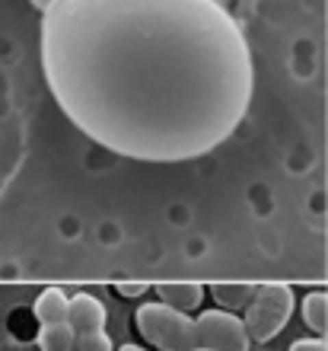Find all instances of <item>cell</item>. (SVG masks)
I'll return each instance as SVG.
<instances>
[{
	"label": "cell",
	"instance_id": "cell-1",
	"mask_svg": "<svg viewBox=\"0 0 328 351\" xmlns=\"http://www.w3.org/2000/svg\"><path fill=\"white\" fill-rule=\"evenodd\" d=\"M42 71L73 128L140 163L217 150L255 90L252 48L217 0H55Z\"/></svg>",
	"mask_w": 328,
	"mask_h": 351
},
{
	"label": "cell",
	"instance_id": "cell-2",
	"mask_svg": "<svg viewBox=\"0 0 328 351\" xmlns=\"http://www.w3.org/2000/svg\"><path fill=\"white\" fill-rule=\"evenodd\" d=\"M134 326L147 345L160 351H194L198 348V323L182 310L166 306L163 300L140 304L134 313Z\"/></svg>",
	"mask_w": 328,
	"mask_h": 351
},
{
	"label": "cell",
	"instance_id": "cell-3",
	"mask_svg": "<svg viewBox=\"0 0 328 351\" xmlns=\"http://www.w3.org/2000/svg\"><path fill=\"white\" fill-rule=\"evenodd\" d=\"M290 313H293V291L287 285H281V281H268V285H258L242 319L249 326L252 342L264 345L290 323Z\"/></svg>",
	"mask_w": 328,
	"mask_h": 351
},
{
	"label": "cell",
	"instance_id": "cell-4",
	"mask_svg": "<svg viewBox=\"0 0 328 351\" xmlns=\"http://www.w3.org/2000/svg\"><path fill=\"white\" fill-rule=\"evenodd\" d=\"M198 323V348L207 351H249V326L239 313L229 310H204L194 316Z\"/></svg>",
	"mask_w": 328,
	"mask_h": 351
},
{
	"label": "cell",
	"instance_id": "cell-5",
	"mask_svg": "<svg viewBox=\"0 0 328 351\" xmlns=\"http://www.w3.org/2000/svg\"><path fill=\"white\" fill-rule=\"evenodd\" d=\"M105 323H109V313H105L99 297H90V294L71 297V326L77 335L105 332Z\"/></svg>",
	"mask_w": 328,
	"mask_h": 351
},
{
	"label": "cell",
	"instance_id": "cell-6",
	"mask_svg": "<svg viewBox=\"0 0 328 351\" xmlns=\"http://www.w3.org/2000/svg\"><path fill=\"white\" fill-rule=\"evenodd\" d=\"M153 291H156V297H160L166 306L182 310V313L198 310L201 300H204V294H207V287L194 285V281H163V285H156Z\"/></svg>",
	"mask_w": 328,
	"mask_h": 351
},
{
	"label": "cell",
	"instance_id": "cell-7",
	"mask_svg": "<svg viewBox=\"0 0 328 351\" xmlns=\"http://www.w3.org/2000/svg\"><path fill=\"white\" fill-rule=\"evenodd\" d=\"M38 326H58V323H71V297L61 287H45L32 304Z\"/></svg>",
	"mask_w": 328,
	"mask_h": 351
},
{
	"label": "cell",
	"instance_id": "cell-8",
	"mask_svg": "<svg viewBox=\"0 0 328 351\" xmlns=\"http://www.w3.org/2000/svg\"><path fill=\"white\" fill-rule=\"evenodd\" d=\"M207 291H210V297L217 300L220 310L239 313V310H249V304H252L258 285H223V281H217V285H210Z\"/></svg>",
	"mask_w": 328,
	"mask_h": 351
},
{
	"label": "cell",
	"instance_id": "cell-9",
	"mask_svg": "<svg viewBox=\"0 0 328 351\" xmlns=\"http://www.w3.org/2000/svg\"><path fill=\"white\" fill-rule=\"evenodd\" d=\"M36 345L42 351H77V332H73L71 323L38 326Z\"/></svg>",
	"mask_w": 328,
	"mask_h": 351
},
{
	"label": "cell",
	"instance_id": "cell-10",
	"mask_svg": "<svg viewBox=\"0 0 328 351\" xmlns=\"http://www.w3.org/2000/svg\"><path fill=\"white\" fill-rule=\"evenodd\" d=\"M303 319L316 335L328 339V294L322 291H312L306 300H303Z\"/></svg>",
	"mask_w": 328,
	"mask_h": 351
},
{
	"label": "cell",
	"instance_id": "cell-11",
	"mask_svg": "<svg viewBox=\"0 0 328 351\" xmlns=\"http://www.w3.org/2000/svg\"><path fill=\"white\" fill-rule=\"evenodd\" d=\"M77 351H115L109 332H90V335H77Z\"/></svg>",
	"mask_w": 328,
	"mask_h": 351
},
{
	"label": "cell",
	"instance_id": "cell-12",
	"mask_svg": "<svg viewBox=\"0 0 328 351\" xmlns=\"http://www.w3.org/2000/svg\"><path fill=\"white\" fill-rule=\"evenodd\" d=\"M115 291H118L121 297H128V300H134V297H144L147 291H150V285H144V281H134V285H128V281H121V285H115Z\"/></svg>",
	"mask_w": 328,
	"mask_h": 351
},
{
	"label": "cell",
	"instance_id": "cell-13",
	"mask_svg": "<svg viewBox=\"0 0 328 351\" xmlns=\"http://www.w3.org/2000/svg\"><path fill=\"white\" fill-rule=\"evenodd\" d=\"M290 351H328V339H297L290 345Z\"/></svg>",
	"mask_w": 328,
	"mask_h": 351
},
{
	"label": "cell",
	"instance_id": "cell-14",
	"mask_svg": "<svg viewBox=\"0 0 328 351\" xmlns=\"http://www.w3.org/2000/svg\"><path fill=\"white\" fill-rule=\"evenodd\" d=\"M29 3H32V7H36V10H42V13H45V10L51 7V3H55V0H29Z\"/></svg>",
	"mask_w": 328,
	"mask_h": 351
},
{
	"label": "cell",
	"instance_id": "cell-15",
	"mask_svg": "<svg viewBox=\"0 0 328 351\" xmlns=\"http://www.w3.org/2000/svg\"><path fill=\"white\" fill-rule=\"evenodd\" d=\"M118 351H147V348H140V345H121Z\"/></svg>",
	"mask_w": 328,
	"mask_h": 351
},
{
	"label": "cell",
	"instance_id": "cell-16",
	"mask_svg": "<svg viewBox=\"0 0 328 351\" xmlns=\"http://www.w3.org/2000/svg\"><path fill=\"white\" fill-rule=\"evenodd\" d=\"M194 351H207V348H194Z\"/></svg>",
	"mask_w": 328,
	"mask_h": 351
}]
</instances>
